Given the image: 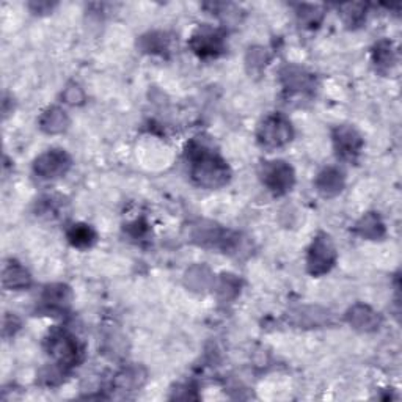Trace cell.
I'll return each mask as SVG.
<instances>
[{"instance_id": "obj_1", "label": "cell", "mask_w": 402, "mask_h": 402, "mask_svg": "<svg viewBox=\"0 0 402 402\" xmlns=\"http://www.w3.org/2000/svg\"><path fill=\"white\" fill-rule=\"evenodd\" d=\"M189 156L192 161V178L199 186L215 189L228 181L229 170L227 164L204 146L194 143L189 150Z\"/></svg>"}, {"instance_id": "obj_2", "label": "cell", "mask_w": 402, "mask_h": 402, "mask_svg": "<svg viewBox=\"0 0 402 402\" xmlns=\"http://www.w3.org/2000/svg\"><path fill=\"white\" fill-rule=\"evenodd\" d=\"M292 137V127L288 120L283 115H271L261 124L258 138L266 148H278V146L286 145Z\"/></svg>"}, {"instance_id": "obj_3", "label": "cell", "mask_w": 402, "mask_h": 402, "mask_svg": "<svg viewBox=\"0 0 402 402\" xmlns=\"http://www.w3.org/2000/svg\"><path fill=\"white\" fill-rule=\"evenodd\" d=\"M49 354L54 357V360L62 366H73L78 363L79 347L73 336H69L65 331H54L49 336Z\"/></svg>"}, {"instance_id": "obj_4", "label": "cell", "mask_w": 402, "mask_h": 402, "mask_svg": "<svg viewBox=\"0 0 402 402\" xmlns=\"http://www.w3.org/2000/svg\"><path fill=\"white\" fill-rule=\"evenodd\" d=\"M263 181L275 194H285L294 184V173L286 162H267L263 168Z\"/></svg>"}, {"instance_id": "obj_5", "label": "cell", "mask_w": 402, "mask_h": 402, "mask_svg": "<svg viewBox=\"0 0 402 402\" xmlns=\"http://www.w3.org/2000/svg\"><path fill=\"white\" fill-rule=\"evenodd\" d=\"M335 263V248L329 238H316L308 254V269L313 275H322Z\"/></svg>"}, {"instance_id": "obj_6", "label": "cell", "mask_w": 402, "mask_h": 402, "mask_svg": "<svg viewBox=\"0 0 402 402\" xmlns=\"http://www.w3.org/2000/svg\"><path fill=\"white\" fill-rule=\"evenodd\" d=\"M69 165H71V161L65 151L52 150L36 159L35 171L43 178H57L65 175Z\"/></svg>"}, {"instance_id": "obj_7", "label": "cell", "mask_w": 402, "mask_h": 402, "mask_svg": "<svg viewBox=\"0 0 402 402\" xmlns=\"http://www.w3.org/2000/svg\"><path fill=\"white\" fill-rule=\"evenodd\" d=\"M361 138L352 127H338L335 132V146L343 157L352 159L361 150Z\"/></svg>"}, {"instance_id": "obj_8", "label": "cell", "mask_w": 402, "mask_h": 402, "mask_svg": "<svg viewBox=\"0 0 402 402\" xmlns=\"http://www.w3.org/2000/svg\"><path fill=\"white\" fill-rule=\"evenodd\" d=\"M192 48L195 49V52L200 55H215L217 52H220L223 48L222 36L214 30L203 29L200 30L199 35L194 36Z\"/></svg>"}, {"instance_id": "obj_9", "label": "cell", "mask_w": 402, "mask_h": 402, "mask_svg": "<svg viewBox=\"0 0 402 402\" xmlns=\"http://www.w3.org/2000/svg\"><path fill=\"white\" fill-rule=\"evenodd\" d=\"M317 190L324 196H333L341 192L343 189V175L338 170L329 168L319 175L316 181Z\"/></svg>"}, {"instance_id": "obj_10", "label": "cell", "mask_w": 402, "mask_h": 402, "mask_svg": "<svg viewBox=\"0 0 402 402\" xmlns=\"http://www.w3.org/2000/svg\"><path fill=\"white\" fill-rule=\"evenodd\" d=\"M3 283L11 289H21L25 288V286H29L30 277L24 267L11 263L10 266H6L3 271Z\"/></svg>"}, {"instance_id": "obj_11", "label": "cell", "mask_w": 402, "mask_h": 402, "mask_svg": "<svg viewBox=\"0 0 402 402\" xmlns=\"http://www.w3.org/2000/svg\"><path fill=\"white\" fill-rule=\"evenodd\" d=\"M283 79L286 80V87L292 88V90L302 92L311 85V78L308 74H305L301 68H288L286 74H283Z\"/></svg>"}, {"instance_id": "obj_12", "label": "cell", "mask_w": 402, "mask_h": 402, "mask_svg": "<svg viewBox=\"0 0 402 402\" xmlns=\"http://www.w3.org/2000/svg\"><path fill=\"white\" fill-rule=\"evenodd\" d=\"M66 115L60 108H52L41 120V127L48 132H60L66 127Z\"/></svg>"}, {"instance_id": "obj_13", "label": "cell", "mask_w": 402, "mask_h": 402, "mask_svg": "<svg viewBox=\"0 0 402 402\" xmlns=\"http://www.w3.org/2000/svg\"><path fill=\"white\" fill-rule=\"evenodd\" d=\"M94 238L96 236H94L93 229L87 225H74L68 233V239L76 247H90L94 242Z\"/></svg>"}, {"instance_id": "obj_14", "label": "cell", "mask_w": 402, "mask_h": 402, "mask_svg": "<svg viewBox=\"0 0 402 402\" xmlns=\"http://www.w3.org/2000/svg\"><path fill=\"white\" fill-rule=\"evenodd\" d=\"M352 313L354 315L352 319H350V322H354L357 327L369 329L375 327V324H378V316H375V313L366 308V306H357Z\"/></svg>"}, {"instance_id": "obj_15", "label": "cell", "mask_w": 402, "mask_h": 402, "mask_svg": "<svg viewBox=\"0 0 402 402\" xmlns=\"http://www.w3.org/2000/svg\"><path fill=\"white\" fill-rule=\"evenodd\" d=\"M44 301L50 305H65L69 301V291L65 286H52V288H48L46 294H44Z\"/></svg>"}, {"instance_id": "obj_16", "label": "cell", "mask_w": 402, "mask_h": 402, "mask_svg": "<svg viewBox=\"0 0 402 402\" xmlns=\"http://www.w3.org/2000/svg\"><path fill=\"white\" fill-rule=\"evenodd\" d=\"M384 46H385V48L379 46V48H378V52H375V55H378V59H375V62H378L379 65H388V63L393 62V59H392L393 55H392L390 44L384 43Z\"/></svg>"}]
</instances>
